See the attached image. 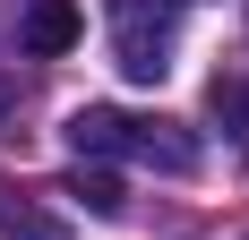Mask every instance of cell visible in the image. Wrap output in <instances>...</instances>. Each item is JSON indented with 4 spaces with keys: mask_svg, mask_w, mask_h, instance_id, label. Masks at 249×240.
<instances>
[{
    "mask_svg": "<svg viewBox=\"0 0 249 240\" xmlns=\"http://www.w3.org/2000/svg\"><path fill=\"white\" fill-rule=\"evenodd\" d=\"M77 163H155V171H198V137L172 129L163 112H121V103H86L69 112Z\"/></svg>",
    "mask_w": 249,
    "mask_h": 240,
    "instance_id": "6da1fadb",
    "label": "cell"
},
{
    "mask_svg": "<svg viewBox=\"0 0 249 240\" xmlns=\"http://www.w3.org/2000/svg\"><path fill=\"white\" fill-rule=\"evenodd\" d=\"M112 51L138 86H163L172 69V0H112Z\"/></svg>",
    "mask_w": 249,
    "mask_h": 240,
    "instance_id": "7a4b0ae2",
    "label": "cell"
},
{
    "mask_svg": "<svg viewBox=\"0 0 249 240\" xmlns=\"http://www.w3.org/2000/svg\"><path fill=\"white\" fill-rule=\"evenodd\" d=\"M77 34H86V17H77V0H35L18 17V43L35 51V60H52V51H69Z\"/></svg>",
    "mask_w": 249,
    "mask_h": 240,
    "instance_id": "3957f363",
    "label": "cell"
},
{
    "mask_svg": "<svg viewBox=\"0 0 249 240\" xmlns=\"http://www.w3.org/2000/svg\"><path fill=\"white\" fill-rule=\"evenodd\" d=\"M206 112H215V129H224L232 137V154H249V77H215V86H206Z\"/></svg>",
    "mask_w": 249,
    "mask_h": 240,
    "instance_id": "277c9868",
    "label": "cell"
},
{
    "mask_svg": "<svg viewBox=\"0 0 249 240\" xmlns=\"http://www.w3.org/2000/svg\"><path fill=\"white\" fill-rule=\"evenodd\" d=\"M69 197H77V206H86V215H121V206H129V197H121V180H112V171H86V163H77L69 171Z\"/></svg>",
    "mask_w": 249,
    "mask_h": 240,
    "instance_id": "5b68a950",
    "label": "cell"
},
{
    "mask_svg": "<svg viewBox=\"0 0 249 240\" xmlns=\"http://www.w3.org/2000/svg\"><path fill=\"white\" fill-rule=\"evenodd\" d=\"M9 103H18V86H9V77H0V112H9Z\"/></svg>",
    "mask_w": 249,
    "mask_h": 240,
    "instance_id": "8992f818",
    "label": "cell"
}]
</instances>
